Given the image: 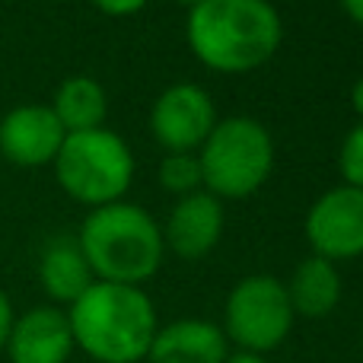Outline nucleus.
<instances>
[{
  "instance_id": "nucleus-1",
  "label": "nucleus",
  "mask_w": 363,
  "mask_h": 363,
  "mask_svg": "<svg viewBox=\"0 0 363 363\" xmlns=\"http://www.w3.org/2000/svg\"><path fill=\"white\" fill-rule=\"evenodd\" d=\"M74 345L96 363H140L157 335V309L140 287L93 281L70 303Z\"/></svg>"
},
{
  "instance_id": "nucleus-2",
  "label": "nucleus",
  "mask_w": 363,
  "mask_h": 363,
  "mask_svg": "<svg viewBox=\"0 0 363 363\" xmlns=\"http://www.w3.org/2000/svg\"><path fill=\"white\" fill-rule=\"evenodd\" d=\"M281 16L268 0H204L191 6L188 45L220 74H249L281 45Z\"/></svg>"
},
{
  "instance_id": "nucleus-3",
  "label": "nucleus",
  "mask_w": 363,
  "mask_h": 363,
  "mask_svg": "<svg viewBox=\"0 0 363 363\" xmlns=\"http://www.w3.org/2000/svg\"><path fill=\"white\" fill-rule=\"evenodd\" d=\"M83 255L89 262L96 281L128 284L140 287L160 271L163 262V230L147 211L138 204H115L96 207L77 236Z\"/></svg>"
},
{
  "instance_id": "nucleus-4",
  "label": "nucleus",
  "mask_w": 363,
  "mask_h": 363,
  "mask_svg": "<svg viewBox=\"0 0 363 363\" xmlns=\"http://www.w3.org/2000/svg\"><path fill=\"white\" fill-rule=\"evenodd\" d=\"M201 185L213 198H249L268 182L274 166V144L262 121L236 115L213 125L198 153Z\"/></svg>"
},
{
  "instance_id": "nucleus-5",
  "label": "nucleus",
  "mask_w": 363,
  "mask_h": 363,
  "mask_svg": "<svg viewBox=\"0 0 363 363\" xmlns=\"http://www.w3.org/2000/svg\"><path fill=\"white\" fill-rule=\"evenodd\" d=\"M57 185L80 204L106 207L128 191L134 176V157L118 134L96 131L67 134L55 157Z\"/></svg>"
},
{
  "instance_id": "nucleus-6",
  "label": "nucleus",
  "mask_w": 363,
  "mask_h": 363,
  "mask_svg": "<svg viewBox=\"0 0 363 363\" xmlns=\"http://www.w3.org/2000/svg\"><path fill=\"white\" fill-rule=\"evenodd\" d=\"M294 328V306L287 287L271 274L242 277L226 296L223 335L239 345V351L268 354L287 341Z\"/></svg>"
},
{
  "instance_id": "nucleus-7",
  "label": "nucleus",
  "mask_w": 363,
  "mask_h": 363,
  "mask_svg": "<svg viewBox=\"0 0 363 363\" xmlns=\"http://www.w3.org/2000/svg\"><path fill=\"white\" fill-rule=\"evenodd\" d=\"M306 239L313 252L328 262L363 255V191L338 185L325 191L306 213Z\"/></svg>"
},
{
  "instance_id": "nucleus-8",
  "label": "nucleus",
  "mask_w": 363,
  "mask_h": 363,
  "mask_svg": "<svg viewBox=\"0 0 363 363\" xmlns=\"http://www.w3.org/2000/svg\"><path fill=\"white\" fill-rule=\"evenodd\" d=\"M217 125V108H213L207 89L198 83H176L166 93H160L157 106L150 112V128L160 147L166 153H194L207 140V134Z\"/></svg>"
},
{
  "instance_id": "nucleus-9",
  "label": "nucleus",
  "mask_w": 363,
  "mask_h": 363,
  "mask_svg": "<svg viewBox=\"0 0 363 363\" xmlns=\"http://www.w3.org/2000/svg\"><path fill=\"white\" fill-rule=\"evenodd\" d=\"M67 131L55 118L51 106H19L0 121V153L16 166L55 163Z\"/></svg>"
},
{
  "instance_id": "nucleus-10",
  "label": "nucleus",
  "mask_w": 363,
  "mask_h": 363,
  "mask_svg": "<svg viewBox=\"0 0 363 363\" xmlns=\"http://www.w3.org/2000/svg\"><path fill=\"white\" fill-rule=\"evenodd\" d=\"M74 347L67 313L57 306H35L13 319L4 351L10 363H67Z\"/></svg>"
},
{
  "instance_id": "nucleus-11",
  "label": "nucleus",
  "mask_w": 363,
  "mask_h": 363,
  "mask_svg": "<svg viewBox=\"0 0 363 363\" xmlns=\"http://www.w3.org/2000/svg\"><path fill=\"white\" fill-rule=\"evenodd\" d=\"M223 236V204L211 191H191L172 207L163 242L179 258H204Z\"/></svg>"
},
{
  "instance_id": "nucleus-12",
  "label": "nucleus",
  "mask_w": 363,
  "mask_h": 363,
  "mask_svg": "<svg viewBox=\"0 0 363 363\" xmlns=\"http://www.w3.org/2000/svg\"><path fill=\"white\" fill-rule=\"evenodd\" d=\"M230 357L223 328L207 319H179L157 328L147 351L150 363H223Z\"/></svg>"
},
{
  "instance_id": "nucleus-13",
  "label": "nucleus",
  "mask_w": 363,
  "mask_h": 363,
  "mask_svg": "<svg viewBox=\"0 0 363 363\" xmlns=\"http://www.w3.org/2000/svg\"><path fill=\"white\" fill-rule=\"evenodd\" d=\"M38 281L42 290L55 303H74L86 294V287L96 281L89 262L83 255L80 242L70 236H57L45 245L42 258H38Z\"/></svg>"
},
{
  "instance_id": "nucleus-14",
  "label": "nucleus",
  "mask_w": 363,
  "mask_h": 363,
  "mask_svg": "<svg viewBox=\"0 0 363 363\" xmlns=\"http://www.w3.org/2000/svg\"><path fill=\"white\" fill-rule=\"evenodd\" d=\"M287 287L290 306H294V315H306V319H322L328 315L341 300V274L335 268V262L328 258H306L300 262V268L294 271Z\"/></svg>"
},
{
  "instance_id": "nucleus-15",
  "label": "nucleus",
  "mask_w": 363,
  "mask_h": 363,
  "mask_svg": "<svg viewBox=\"0 0 363 363\" xmlns=\"http://www.w3.org/2000/svg\"><path fill=\"white\" fill-rule=\"evenodd\" d=\"M51 112H55V118L61 121V128L67 134L96 131V128H102L108 112L106 89L93 77H70L57 86Z\"/></svg>"
},
{
  "instance_id": "nucleus-16",
  "label": "nucleus",
  "mask_w": 363,
  "mask_h": 363,
  "mask_svg": "<svg viewBox=\"0 0 363 363\" xmlns=\"http://www.w3.org/2000/svg\"><path fill=\"white\" fill-rule=\"evenodd\" d=\"M160 185L172 194H191L201 185V163L198 153H166L160 163Z\"/></svg>"
},
{
  "instance_id": "nucleus-17",
  "label": "nucleus",
  "mask_w": 363,
  "mask_h": 363,
  "mask_svg": "<svg viewBox=\"0 0 363 363\" xmlns=\"http://www.w3.org/2000/svg\"><path fill=\"white\" fill-rule=\"evenodd\" d=\"M338 166H341V176H345V185L363 191V121L347 131L345 144H341Z\"/></svg>"
},
{
  "instance_id": "nucleus-18",
  "label": "nucleus",
  "mask_w": 363,
  "mask_h": 363,
  "mask_svg": "<svg viewBox=\"0 0 363 363\" xmlns=\"http://www.w3.org/2000/svg\"><path fill=\"white\" fill-rule=\"evenodd\" d=\"M93 4L108 16H131V13L144 10L150 0H93Z\"/></svg>"
},
{
  "instance_id": "nucleus-19",
  "label": "nucleus",
  "mask_w": 363,
  "mask_h": 363,
  "mask_svg": "<svg viewBox=\"0 0 363 363\" xmlns=\"http://www.w3.org/2000/svg\"><path fill=\"white\" fill-rule=\"evenodd\" d=\"M13 306H10V296L0 290V351L6 347V338H10V328H13Z\"/></svg>"
},
{
  "instance_id": "nucleus-20",
  "label": "nucleus",
  "mask_w": 363,
  "mask_h": 363,
  "mask_svg": "<svg viewBox=\"0 0 363 363\" xmlns=\"http://www.w3.org/2000/svg\"><path fill=\"white\" fill-rule=\"evenodd\" d=\"M341 6H345V13L354 19V23L363 26V0H341Z\"/></svg>"
},
{
  "instance_id": "nucleus-21",
  "label": "nucleus",
  "mask_w": 363,
  "mask_h": 363,
  "mask_svg": "<svg viewBox=\"0 0 363 363\" xmlns=\"http://www.w3.org/2000/svg\"><path fill=\"white\" fill-rule=\"evenodd\" d=\"M223 363H268L262 357V354H249V351H236V354H230Z\"/></svg>"
},
{
  "instance_id": "nucleus-22",
  "label": "nucleus",
  "mask_w": 363,
  "mask_h": 363,
  "mask_svg": "<svg viewBox=\"0 0 363 363\" xmlns=\"http://www.w3.org/2000/svg\"><path fill=\"white\" fill-rule=\"evenodd\" d=\"M351 102H354V112H357L360 118H363V77H360L357 83H354V89H351Z\"/></svg>"
},
{
  "instance_id": "nucleus-23",
  "label": "nucleus",
  "mask_w": 363,
  "mask_h": 363,
  "mask_svg": "<svg viewBox=\"0 0 363 363\" xmlns=\"http://www.w3.org/2000/svg\"><path fill=\"white\" fill-rule=\"evenodd\" d=\"M176 4H182V6H188V10H191V6H198V4H204V0H176Z\"/></svg>"
}]
</instances>
